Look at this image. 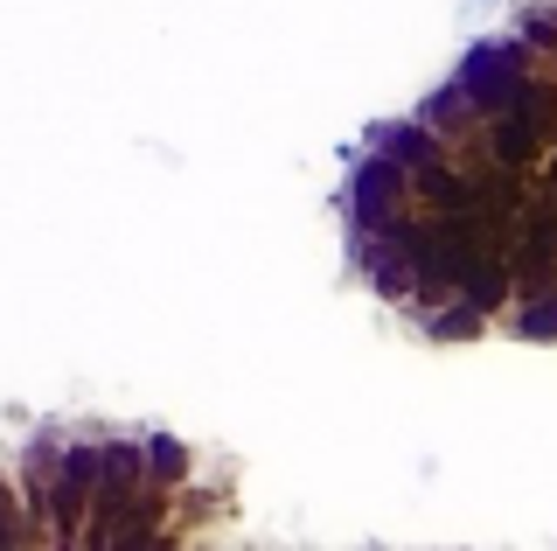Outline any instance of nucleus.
Here are the masks:
<instances>
[{"instance_id":"nucleus-3","label":"nucleus","mask_w":557,"mask_h":551,"mask_svg":"<svg viewBox=\"0 0 557 551\" xmlns=\"http://www.w3.org/2000/svg\"><path fill=\"white\" fill-rule=\"evenodd\" d=\"M139 446H147V481L161 495H188V481H196V454H188V440L174 433H139Z\"/></svg>"},{"instance_id":"nucleus-5","label":"nucleus","mask_w":557,"mask_h":551,"mask_svg":"<svg viewBox=\"0 0 557 551\" xmlns=\"http://www.w3.org/2000/svg\"><path fill=\"white\" fill-rule=\"evenodd\" d=\"M418 329H425L432 342H481L487 329H495V321H481L474 307H446V315H432V321H418Z\"/></svg>"},{"instance_id":"nucleus-1","label":"nucleus","mask_w":557,"mask_h":551,"mask_svg":"<svg viewBox=\"0 0 557 551\" xmlns=\"http://www.w3.org/2000/svg\"><path fill=\"white\" fill-rule=\"evenodd\" d=\"M418 203H411V175L383 154L356 147L348 154V175H342V223L362 237H391L397 223H411Z\"/></svg>"},{"instance_id":"nucleus-4","label":"nucleus","mask_w":557,"mask_h":551,"mask_svg":"<svg viewBox=\"0 0 557 551\" xmlns=\"http://www.w3.org/2000/svg\"><path fill=\"white\" fill-rule=\"evenodd\" d=\"M502 329H509L516 342H536V350H544V342H557V294H544V301H516V315L502 321Z\"/></svg>"},{"instance_id":"nucleus-2","label":"nucleus","mask_w":557,"mask_h":551,"mask_svg":"<svg viewBox=\"0 0 557 551\" xmlns=\"http://www.w3.org/2000/svg\"><path fill=\"white\" fill-rule=\"evenodd\" d=\"M362 147L383 154V161H397L405 175H425V168H446L453 161V147L440 140V133H425L411 112H397V119H376L370 133H362Z\"/></svg>"}]
</instances>
